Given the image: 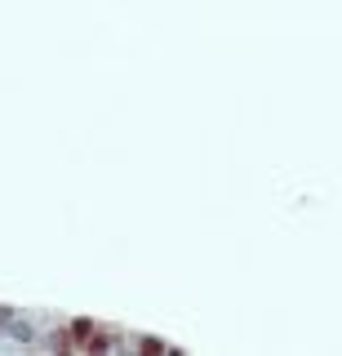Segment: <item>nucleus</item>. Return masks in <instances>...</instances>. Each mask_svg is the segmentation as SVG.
<instances>
[]
</instances>
